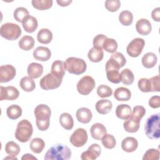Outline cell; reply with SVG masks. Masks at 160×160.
<instances>
[{
	"mask_svg": "<svg viewBox=\"0 0 160 160\" xmlns=\"http://www.w3.org/2000/svg\"><path fill=\"white\" fill-rule=\"evenodd\" d=\"M34 113L38 129L42 131H46L50 124V117L51 115L50 108L46 104H39L35 108Z\"/></svg>",
	"mask_w": 160,
	"mask_h": 160,
	"instance_id": "obj_1",
	"label": "cell"
},
{
	"mask_svg": "<svg viewBox=\"0 0 160 160\" xmlns=\"http://www.w3.org/2000/svg\"><path fill=\"white\" fill-rule=\"evenodd\" d=\"M71 151L66 146L57 144L49 148L46 152L45 160H66L71 157Z\"/></svg>",
	"mask_w": 160,
	"mask_h": 160,
	"instance_id": "obj_2",
	"label": "cell"
},
{
	"mask_svg": "<svg viewBox=\"0 0 160 160\" xmlns=\"http://www.w3.org/2000/svg\"><path fill=\"white\" fill-rule=\"evenodd\" d=\"M160 114L149 116L145 123L144 130L146 136L151 139H157L160 136Z\"/></svg>",
	"mask_w": 160,
	"mask_h": 160,
	"instance_id": "obj_3",
	"label": "cell"
},
{
	"mask_svg": "<svg viewBox=\"0 0 160 160\" xmlns=\"http://www.w3.org/2000/svg\"><path fill=\"white\" fill-rule=\"evenodd\" d=\"M33 128L32 124L27 119H22L18 122L15 131V138L21 142H28L32 136Z\"/></svg>",
	"mask_w": 160,
	"mask_h": 160,
	"instance_id": "obj_4",
	"label": "cell"
},
{
	"mask_svg": "<svg viewBox=\"0 0 160 160\" xmlns=\"http://www.w3.org/2000/svg\"><path fill=\"white\" fill-rule=\"evenodd\" d=\"M65 69L69 73L80 75L84 73L87 68L84 60L75 57H69L64 62Z\"/></svg>",
	"mask_w": 160,
	"mask_h": 160,
	"instance_id": "obj_5",
	"label": "cell"
},
{
	"mask_svg": "<svg viewBox=\"0 0 160 160\" xmlns=\"http://www.w3.org/2000/svg\"><path fill=\"white\" fill-rule=\"evenodd\" d=\"M22 31L19 25L12 22H6L1 25L0 28L1 36L7 40L17 39L21 34Z\"/></svg>",
	"mask_w": 160,
	"mask_h": 160,
	"instance_id": "obj_6",
	"label": "cell"
},
{
	"mask_svg": "<svg viewBox=\"0 0 160 160\" xmlns=\"http://www.w3.org/2000/svg\"><path fill=\"white\" fill-rule=\"evenodd\" d=\"M159 76L157 75L151 78H141L138 81V88L142 92H159Z\"/></svg>",
	"mask_w": 160,
	"mask_h": 160,
	"instance_id": "obj_7",
	"label": "cell"
},
{
	"mask_svg": "<svg viewBox=\"0 0 160 160\" xmlns=\"http://www.w3.org/2000/svg\"><path fill=\"white\" fill-rule=\"evenodd\" d=\"M62 81V79L58 78L51 72L47 74L41 79L39 85L44 90H51L59 88Z\"/></svg>",
	"mask_w": 160,
	"mask_h": 160,
	"instance_id": "obj_8",
	"label": "cell"
},
{
	"mask_svg": "<svg viewBox=\"0 0 160 160\" xmlns=\"http://www.w3.org/2000/svg\"><path fill=\"white\" fill-rule=\"evenodd\" d=\"M95 81L90 76H83L77 83V90L82 95L89 94L95 87Z\"/></svg>",
	"mask_w": 160,
	"mask_h": 160,
	"instance_id": "obj_9",
	"label": "cell"
},
{
	"mask_svg": "<svg viewBox=\"0 0 160 160\" xmlns=\"http://www.w3.org/2000/svg\"><path fill=\"white\" fill-rule=\"evenodd\" d=\"M144 45L145 41L142 38H134L128 44L126 48L127 53L131 57L136 58L141 54Z\"/></svg>",
	"mask_w": 160,
	"mask_h": 160,
	"instance_id": "obj_10",
	"label": "cell"
},
{
	"mask_svg": "<svg viewBox=\"0 0 160 160\" xmlns=\"http://www.w3.org/2000/svg\"><path fill=\"white\" fill-rule=\"evenodd\" d=\"M88 138L87 131L83 128H78L70 136L69 141L74 146L80 148L87 142Z\"/></svg>",
	"mask_w": 160,
	"mask_h": 160,
	"instance_id": "obj_11",
	"label": "cell"
},
{
	"mask_svg": "<svg viewBox=\"0 0 160 160\" xmlns=\"http://www.w3.org/2000/svg\"><path fill=\"white\" fill-rule=\"evenodd\" d=\"M19 95L18 89L14 86H9L7 87L0 86V101L9 100L13 101L16 99Z\"/></svg>",
	"mask_w": 160,
	"mask_h": 160,
	"instance_id": "obj_12",
	"label": "cell"
},
{
	"mask_svg": "<svg viewBox=\"0 0 160 160\" xmlns=\"http://www.w3.org/2000/svg\"><path fill=\"white\" fill-rule=\"evenodd\" d=\"M15 68L11 64L2 65L0 67V82H8L11 81L16 76Z\"/></svg>",
	"mask_w": 160,
	"mask_h": 160,
	"instance_id": "obj_13",
	"label": "cell"
},
{
	"mask_svg": "<svg viewBox=\"0 0 160 160\" xmlns=\"http://www.w3.org/2000/svg\"><path fill=\"white\" fill-rule=\"evenodd\" d=\"M106 72L108 79L114 84H118L121 81V74L117 69L109 60L106 64Z\"/></svg>",
	"mask_w": 160,
	"mask_h": 160,
	"instance_id": "obj_14",
	"label": "cell"
},
{
	"mask_svg": "<svg viewBox=\"0 0 160 160\" xmlns=\"http://www.w3.org/2000/svg\"><path fill=\"white\" fill-rule=\"evenodd\" d=\"M101 149L99 144L94 143L91 144L86 151H84L81 156L82 160H94L101 154Z\"/></svg>",
	"mask_w": 160,
	"mask_h": 160,
	"instance_id": "obj_15",
	"label": "cell"
},
{
	"mask_svg": "<svg viewBox=\"0 0 160 160\" xmlns=\"http://www.w3.org/2000/svg\"><path fill=\"white\" fill-rule=\"evenodd\" d=\"M51 56L50 49L44 46L37 47L33 51V57L35 59L41 61H47Z\"/></svg>",
	"mask_w": 160,
	"mask_h": 160,
	"instance_id": "obj_16",
	"label": "cell"
},
{
	"mask_svg": "<svg viewBox=\"0 0 160 160\" xmlns=\"http://www.w3.org/2000/svg\"><path fill=\"white\" fill-rule=\"evenodd\" d=\"M136 29L139 34L146 36L149 34L152 30L151 24L147 19H140L136 24Z\"/></svg>",
	"mask_w": 160,
	"mask_h": 160,
	"instance_id": "obj_17",
	"label": "cell"
},
{
	"mask_svg": "<svg viewBox=\"0 0 160 160\" xmlns=\"http://www.w3.org/2000/svg\"><path fill=\"white\" fill-rule=\"evenodd\" d=\"M90 132L92 138L96 140H101L106 134V127L101 123L96 122L92 125L90 129Z\"/></svg>",
	"mask_w": 160,
	"mask_h": 160,
	"instance_id": "obj_18",
	"label": "cell"
},
{
	"mask_svg": "<svg viewBox=\"0 0 160 160\" xmlns=\"http://www.w3.org/2000/svg\"><path fill=\"white\" fill-rule=\"evenodd\" d=\"M76 116L79 122L83 124H87L91 121L92 114L89 109L82 107L77 110Z\"/></svg>",
	"mask_w": 160,
	"mask_h": 160,
	"instance_id": "obj_19",
	"label": "cell"
},
{
	"mask_svg": "<svg viewBox=\"0 0 160 160\" xmlns=\"http://www.w3.org/2000/svg\"><path fill=\"white\" fill-rule=\"evenodd\" d=\"M138 146L137 139L133 137H126L121 142V148L127 152H132L136 150Z\"/></svg>",
	"mask_w": 160,
	"mask_h": 160,
	"instance_id": "obj_20",
	"label": "cell"
},
{
	"mask_svg": "<svg viewBox=\"0 0 160 160\" xmlns=\"http://www.w3.org/2000/svg\"><path fill=\"white\" fill-rule=\"evenodd\" d=\"M96 109L98 112L101 114H106L109 113L112 108V102L108 99L99 100L95 105Z\"/></svg>",
	"mask_w": 160,
	"mask_h": 160,
	"instance_id": "obj_21",
	"label": "cell"
},
{
	"mask_svg": "<svg viewBox=\"0 0 160 160\" xmlns=\"http://www.w3.org/2000/svg\"><path fill=\"white\" fill-rule=\"evenodd\" d=\"M27 72L29 76L31 78H38L43 73V66L41 64L37 62H32L29 64Z\"/></svg>",
	"mask_w": 160,
	"mask_h": 160,
	"instance_id": "obj_22",
	"label": "cell"
},
{
	"mask_svg": "<svg viewBox=\"0 0 160 160\" xmlns=\"http://www.w3.org/2000/svg\"><path fill=\"white\" fill-rule=\"evenodd\" d=\"M132 114V110L128 104H121L118 105L116 109V116L121 119L126 120L131 117Z\"/></svg>",
	"mask_w": 160,
	"mask_h": 160,
	"instance_id": "obj_23",
	"label": "cell"
},
{
	"mask_svg": "<svg viewBox=\"0 0 160 160\" xmlns=\"http://www.w3.org/2000/svg\"><path fill=\"white\" fill-rule=\"evenodd\" d=\"M51 70V73H52L58 78L62 79L63 77L65 75L66 71L64 62L60 60H56L54 61L52 64Z\"/></svg>",
	"mask_w": 160,
	"mask_h": 160,
	"instance_id": "obj_24",
	"label": "cell"
},
{
	"mask_svg": "<svg viewBox=\"0 0 160 160\" xmlns=\"http://www.w3.org/2000/svg\"><path fill=\"white\" fill-rule=\"evenodd\" d=\"M140 126V121L136 119L131 116L128 119H126V121L123 123V127L125 131L128 132L134 133L138 131Z\"/></svg>",
	"mask_w": 160,
	"mask_h": 160,
	"instance_id": "obj_25",
	"label": "cell"
},
{
	"mask_svg": "<svg viewBox=\"0 0 160 160\" xmlns=\"http://www.w3.org/2000/svg\"><path fill=\"white\" fill-rule=\"evenodd\" d=\"M114 98L119 101H127L131 97L130 90L125 87H119L117 88L114 92Z\"/></svg>",
	"mask_w": 160,
	"mask_h": 160,
	"instance_id": "obj_26",
	"label": "cell"
},
{
	"mask_svg": "<svg viewBox=\"0 0 160 160\" xmlns=\"http://www.w3.org/2000/svg\"><path fill=\"white\" fill-rule=\"evenodd\" d=\"M22 23L24 29L29 33L34 32L38 26V22L36 18L32 16H28Z\"/></svg>",
	"mask_w": 160,
	"mask_h": 160,
	"instance_id": "obj_27",
	"label": "cell"
},
{
	"mask_svg": "<svg viewBox=\"0 0 160 160\" xmlns=\"http://www.w3.org/2000/svg\"><path fill=\"white\" fill-rule=\"evenodd\" d=\"M158 58L156 55L151 52L146 53L142 58L141 62L143 66L146 68L150 69L155 66L157 63Z\"/></svg>",
	"mask_w": 160,
	"mask_h": 160,
	"instance_id": "obj_28",
	"label": "cell"
},
{
	"mask_svg": "<svg viewBox=\"0 0 160 160\" xmlns=\"http://www.w3.org/2000/svg\"><path fill=\"white\" fill-rule=\"evenodd\" d=\"M52 39V32L47 28L40 29L37 34V39L38 42L42 44H49Z\"/></svg>",
	"mask_w": 160,
	"mask_h": 160,
	"instance_id": "obj_29",
	"label": "cell"
},
{
	"mask_svg": "<svg viewBox=\"0 0 160 160\" xmlns=\"http://www.w3.org/2000/svg\"><path fill=\"white\" fill-rule=\"evenodd\" d=\"M59 122L62 128L66 130H71L74 126V120L68 112H63L59 116Z\"/></svg>",
	"mask_w": 160,
	"mask_h": 160,
	"instance_id": "obj_30",
	"label": "cell"
},
{
	"mask_svg": "<svg viewBox=\"0 0 160 160\" xmlns=\"http://www.w3.org/2000/svg\"><path fill=\"white\" fill-rule=\"evenodd\" d=\"M19 47L24 51H29L33 48L34 45V38L28 35L22 36L19 41Z\"/></svg>",
	"mask_w": 160,
	"mask_h": 160,
	"instance_id": "obj_31",
	"label": "cell"
},
{
	"mask_svg": "<svg viewBox=\"0 0 160 160\" xmlns=\"http://www.w3.org/2000/svg\"><path fill=\"white\" fill-rule=\"evenodd\" d=\"M89 59L93 62H100L104 57V52L102 49H99L92 47L88 53Z\"/></svg>",
	"mask_w": 160,
	"mask_h": 160,
	"instance_id": "obj_32",
	"label": "cell"
},
{
	"mask_svg": "<svg viewBox=\"0 0 160 160\" xmlns=\"http://www.w3.org/2000/svg\"><path fill=\"white\" fill-rule=\"evenodd\" d=\"M19 84L22 90L26 92L32 91L36 87L34 81L29 76H24L20 80Z\"/></svg>",
	"mask_w": 160,
	"mask_h": 160,
	"instance_id": "obj_33",
	"label": "cell"
},
{
	"mask_svg": "<svg viewBox=\"0 0 160 160\" xmlns=\"http://www.w3.org/2000/svg\"><path fill=\"white\" fill-rule=\"evenodd\" d=\"M109 60L119 69L123 67L126 62V59L125 57L120 52H114L111 55Z\"/></svg>",
	"mask_w": 160,
	"mask_h": 160,
	"instance_id": "obj_34",
	"label": "cell"
},
{
	"mask_svg": "<svg viewBox=\"0 0 160 160\" xmlns=\"http://www.w3.org/2000/svg\"><path fill=\"white\" fill-rule=\"evenodd\" d=\"M6 114L11 119H18L22 115V109L17 104L10 105L6 109Z\"/></svg>",
	"mask_w": 160,
	"mask_h": 160,
	"instance_id": "obj_35",
	"label": "cell"
},
{
	"mask_svg": "<svg viewBox=\"0 0 160 160\" xmlns=\"http://www.w3.org/2000/svg\"><path fill=\"white\" fill-rule=\"evenodd\" d=\"M29 147L33 152L39 154L44 149L45 147V142L41 138H36L31 141Z\"/></svg>",
	"mask_w": 160,
	"mask_h": 160,
	"instance_id": "obj_36",
	"label": "cell"
},
{
	"mask_svg": "<svg viewBox=\"0 0 160 160\" xmlns=\"http://www.w3.org/2000/svg\"><path fill=\"white\" fill-rule=\"evenodd\" d=\"M119 21L123 26H129L133 21L132 13L128 10L122 11L119 15Z\"/></svg>",
	"mask_w": 160,
	"mask_h": 160,
	"instance_id": "obj_37",
	"label": "cell"
},
{
	"mask_svg": "<svg viewBox=\"0 0 160 160\" xmlns=\"http://www.w3.org/2000/svg\"><path fill=\"white\" fill-rule=\"evenodd\" d=\"M121 82L123 84L130 85L133 83L134 80V76L133 72L129 69H124L121 72Z\"/></svg>",
	"mask_w": 160,
	"mask_h": 160,
	"instance_id": "obj_38",
	"label": "cell"
},
{
	"mask_svg": "<svg viewBox=\"0 0 160 160\" xmlns=\"http://www.w3.org/2000/svg\"><path fill=\"white\" fill-rule=\"evenodd\" d=\"M32 6L38 10H46L52 6V0H32Z\"/></svg>",
	"mask_w": 160,
	"mask_h": 160,
	"instance_id": "obj_39",
	"label": "cell"
},
{
	"mask_svg": "<svg viewBox=\"0 0 160 160\" xmlns=\"http://www.w3.org/2000/svg\"><path fill=\"white\" fill-rule=\"evenodd\" d=\"M102 49L108 52L114 53L118 49V43L115 39L107 38L102 44Z\"/></svg>",
	"mask_w": 160,
	"mask_h": 160,
	"instance_id": "obj_40",
	"label": "cell"
},
{
	"mask_svg": "<svg viewBox=\"0 0 160 160\" xmlns=\"http://www.w3.org/2000/svg\"><path fill=\"white\" fill-rule=\"evenodd\" d=\"M14 18L18 22H22L23 21L29 16L28 9L23 7H19L16 8L14 11Z\"/></svg>",
	"mask_w": 160,
	"mask_h": 160,
	"instance_id": "obj_41",
	"label": "cell"
},
{
	"mask_svg": "<svg viewBox=\"0 0 160 160\" xmlns=\"http://www.w3.org/2000/svg\"><path fill=\"white\" fill-rule=\"evenodd\" d=\"M19 146L14 141H9L5 145L6 152L11 156H17L20 152Z\"/></svg>",
	"mask_w": 160,
	"mask_h": 160,
	"instance_id": "obj_42",
	"label": "cell"
},
{
	"mask_svg": "<svg viewBox=\"0 0 160 160\" xmlns=\"http://www.w3.org/2000/svg\"><path fill=\"white\" fill-rule=\"evenodd\" d=\"M101 142L103 146L106 149H112L116 146V140L113 135L106 134L101 139Z\"/></svg>",
	"mask_w": 160,
	"mask_h": 160,
	"instance_id": "obj_43",
	"label": "cell"
},
{
	"mask_svg": "<svg viewBox=\"0 0 160 160\" xmlns=\"http://www.w3.org/2000/svg\"><path fill=\"white\" fill-rule=\"evenodd\" d=\"M97 94L101 98H108L112 95V90L109 86L101 84L97 88Z\"/></svg>",
	"mask_w": 160,
	"mask_h": 160,
	"instance_id": "obj_44",
	"label": "cell"
},
{
	"mask_svg": "<svg viewBox=\"0 0 160 160\" xmlns=\"http://www.w3.org/2000/svg\"><path fill=\"white\" fill-rule=\"evenodd\" d=\"M159 158V151L158 149H149L143 156V160H158Z\"/></svg>",
	"mask_w": 160,
	"mask_h": 160,
	"instance_id": "obj_45",
	"label": "cell"
},
{
	"mask_svg": "<svg viewBox=\"0 0 160 160\" xmlns=\"http://www.w3.org/2000/svg\"><path fill=\"white\" fill-rule=\"evenodd\" d=\"M105 8L110 12H115L121 6V2L119 0H107L104 3Z\"/></svg>",
	"mask_w": 160,
	"mask_h": 160,
	"instance_id": "obj_46",
	"label": "cell"
},
{
	"mask_svg": "<svg viewBox=\"0 0 160 160\" xmlns=\"http://www.w3.org/2000/svg\"><path fill=\"white\" fill-rule=\"evenodd\" d=\"M145 114H146V109L143 106H136L134 107L133 111L131 116L136 119L141 121V119L143 118Z\"/></svg>",
	"mask_w": 160,
	"mask_h": 160,
	"instance_id": "obj_47",
	"label": "cell"
},
{
	"mask_svg": "<svg viewBox=\"0 0 160 160\" xmlns=\"http://www.w3.org/2000/svg\"><path fill=\"white\" fill-rule=\"evenodd\" d=\"M107 38L108 37L104 34H98L93 39V47L99 49H102V44Z\"/></svg>",
	"mask_w": 160,
	"mask_h": 160,
	"instance_id": "obj_48",
	"label": "cell"
},
{
	"mask_svg": "<svg viewBox=\"0 0 160 160\" xmlns=\"http://www.w3.org/2000/svg\"><path fill=\"white\" fill-rule=\"evenodd\" d=\"M149 105L152 108L156 109L160 106V97L159 96H153L149 100Z\"/></svg>",
	"mask_w": 160,
	"mask_h": 160,
	"instance_id": "obj_49",
	"label": "cell"
},
{
	"mask_svg": "<svg viewBox=\"0 0 160 160\" xmlns=\"http://www.w3.org/2000/svg\"><path fill=\"white\" fill-rule=\"evenodd\" d=\"M151 16L154 21L159 22L160 21V8L158 7L154 9L151 12Z\"/></svg>",
	"mask_w": 160,
	"mask_h": 160,
	"instance_id": "obj_50",
	"label": "cell"
},
{
	"mask_svg": "<svg viewBox=\"0 0 160 160\" xmlns=\"http://www.w3.org/2000/svg\"><path fill=\"white\" fill-rule=\"evenodd\" d=\"M57 3L62 7H65V6H68L69 4H71L72 2L71 0H57L56 1Z\"/></svg>",
	"mask_w": 160,
	"mask_h": 160,
	"instance_id": "obj_51",
	"label": "cell"
},
{
	"mask_svg": "<svg viewBox=\"0 0 160 160\" xmlns=\"http://www.w3.org/2000/svg\"><path fill=\"white\" fill-rule=\"evenodd\" d=\"M22 159H37V158L34 156H33L31 154H25L22 156L21 158Z\"/></svg>",
	"mask_w": 160,
	"mask_h": 160,
	"instance_id": "obj_52",
	"label": "cell"
},
{
	"mask_svg": "<svg viewBox=\"0 0 160 160\" xmlns=\"http://www.w3.org/2000/svg\"><path fill=\"white\" fill-rule=\"evenodd\" d=\"M18 159V158H16V156H11V155H9V156H8V157H6L4 159Z\"/></svg>",
	"mask_w": 160,
	"mask_h": 160,
	"instance_id": "obj_53",
	"label": "cell"
}]
</instances>
